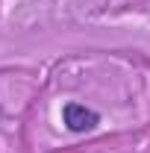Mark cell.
Listing matches in <instances>:
<instances>
[{"label": "cell", "instance_id": "1", "mask_svg": "<svg viewBox=\"0 0 150 153\" xmlns=\"http://www.w3.org/2000/svg\"><path fill=\"white\" fill-rule=\"evenodd\" d=\"M62 124L71 133H91L100 124V115L88 106H82V103H65L62 106Z\"/></svg>", "mask_w": 150, "mask_h": 153}]
</instances>
